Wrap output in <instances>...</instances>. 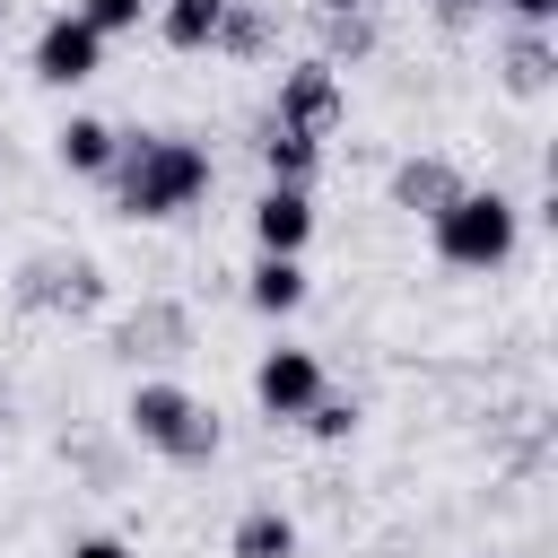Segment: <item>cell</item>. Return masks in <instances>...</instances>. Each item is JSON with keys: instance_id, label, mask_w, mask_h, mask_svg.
I'll use <instances>...</instances> for the list:
<instances>
[{"instance_id": "cell-20", "label": "cell", "mask_w": 558, "mask_h": 558, "mask_svg": "<svg viewBox=\"0 0 558 558\" xmlns=\"http://www.w3.org/2000/svg\"><path fill=\"white\" fill-rule=\"evenodd\" d=\"M78 17H87L96 35H131V26L148 17V0H78Z\"/></svg>"}, {"instance_id": "cell-9", "label": "cell", "mask_w": 558, "mask_h": 558, "mask_svg": "<svg viewBox=\"0 0 558 558\" xmlns=\"http://www.w3.org/2000/svg\"><path fill=\"white\" fill-rule=\"evenodd\" d=\"M253 235H262V253H305V235H314V201L305 192H288V183H270L262 201H253Z\"/></svg>"}, {"instance_id": "cell-5", "label": "cell", "mask_w": 558, "mask_h": 558, "mask_svg": "<svg viewBox=\"0 0 558 558\" xmlns=\"http://www.w3.org/2000/svg\"><path fill=\"white\" fill-rule=\"evenodd\" d=\"M279 131H305V140H331L340 131V70L331 61H296L288 78H279V113H270Z\"/></svg>"}, {"instance_id": "cell-15", "label": "cell", "mask_w": 558, "mask_h": 558, "mask_svg": "<svg viewBox=\"0 0 558 558\" xmlns=\"http://www.w3.org/2000/svg\"><path fill=\"white\" fill-rule=\"evenodd\" d=\"M227 558H296V523H288L279 506H244V523H235Z\"/></svg>"}, {"instance_id": "cell-24", "label": "cell", "mask_w": 558, "mask_h": 558, "mask_svg": "<svg viewBox=\"0 0 558 558\" xmlns=\"http://www.w3.org/2000/svg\"><path fill=\"white\" fill-rule=\"evenodd\" d=\"M436 9H445V17H471V9H488V0H436Z\"/></svg>"}, {"instance_id": "cell-3", "label": "cell", "mask_w": 558, "mask_h": 558, "mask_svg": "<svg viewBox=\"0 0 558 558\" xmlns=\"http://www.w3.org/2000/svg\"><path fill=\"white\" fill-rule=\"evenodd\" d=\"M427 227H436V253H445L453 270H497V262L514 253V235H523V209H514L506 192H462V201L436 209Z\"/></svg>"}, {"instance_id": "cell-19", "label": "cell", "mask_w": 558, "mask_h": 558, "mask_svg": "<svg viewBox=\"0 0 558 558\" xmlns=\"http://www.w3.org/2000/svg\"><path fill=\"white\" fill-rule=\"evenodd\" d=\"M305 427H314L323 445H340V436H357V401H340V392H323V401L305 410Z\"/></svg>"}, {"instance_id": "cell-16", "label": "cell", "mask_w": 558, "mask_h": 558, "mask_svg": "<svg viewBox=\"0 0 558 558\" xmlns=\"http://www.w3.org/2000/svg\"><path fill=\"white\" fill-rule=\"evenodd\" d=\"M209 44H218V52H235V61H262V52H270V9H253V0H227Z\"/></svg>"}, {"instance_id": "cell-14", "label": "cell", "mask_w": 558, "mask_h": 558, "mask_svg": "<svg viewBox=\"0 0 558 558\" xmlns=\"http://www.w3.org/2000/svg\"><path fill=\"white\" fill-rule=\"evenodd\" d=\"M244 296H253V314H296V305H305V262L262 253V262H253V279H244Z\"/></svg>"}, {"instance_id": "cell-13", "label": "cell", "mask_w": 558, "mask_h": 558, "mask_svg": "<svg viewBox=\"0 0 558 558\" xmlns=\"http://www.w3.org/2000/svg\"><path fill=\"white\" fill-rule=\"evenodd\" d=\"M262 166H270V183L305 192V183H314V166H323V140H305V131H279V122H262Z\"/></svg>"}, {"instance_id": "cell-7", "label": "cell", "mask_w": 558, "mask_h": 558, "mask_svg": "<svg viewBox=\"0 0 558 558\" xmlns=\"http://www.w3.org/2000/svg\"><path fill=\"white\" fill-rule=\"evenodd\" d=\"M96 61H105V35H96L78 9H61V17L35 35V78H44V87H78V78H96Z\"/></svg>"}, {"instance_id": "cell-2", "label": "cell", "mask_w": 558, "mask_h": 558, "mask_svg": "<svg viewBox=\"0 0 558 558\" xmlns=\"http://www.w3.org/2000/svg\"><path fill=\"white\" fill-rule=\"evenodd\" d=\"M122 418H131V436H140L148 453H166V462H183V471L218 453V410H209V401H192L183 384H140Z\"/></svg>"}, {"instance_id": "cell-22", "label": "cell", "mask_w": 558, "mask_h": 558, "mask_svg": "<svg viewBox=\"0 0 558 558\" xmlns=\"http://www.w3.org/2000/svg\"><path fill=\"white\" fill-rule=\"evenodd\" d=\"M61 558H131V549H122V541H105V532H96V541H70V549H61Z\"/></svg>"}, {"instance_id": "cell-8", "label": "cell", "mask_w": 558, "mask_h": 558, "mask_svg": "<svg viewBox=\"0 0 558 558\" xmlns=\"http://www.w3.org/2000/svg\"><path fill=\"white\" fill-rule=\"evenodd\" d=\"M471 183L445 166V157H401L392 166V209H410V218H436V209H453Z\"/></svg>"}, {"instance_id": "cell-17", "label": "cell", "mask_w": 558, "mask_h": 558, "mask_svg": "<svg viewBox=\"0 0 558 558\" xmlns=\"http://www.w3.org/2000/svg\"><path fill=\"white\" fill-rule=\"evenodd\" d=\"M218 9H227V0H166V9H157V26H166V44H174V52H201V44L218 35Z\"/></svg>"}, {"instance_id": "cell-18", "label": "cell", "mask_w": 558, "mask_h": 558, "mask_svg": "<svg viewBox=\"0 0 558 558\" xmlns=\"http://www.w3.org/2000/svg\"><path fill=\"white\" fill-rule=\"evenodd\" d=\"M375 52V17L366 9H349V17H323V61L340 70V61H366Z\"/></svg>"}, {"instance_id": "cell-4", "label": "cell", "mask_w": 558, "mask_h": 558, "mask_svg": "<svg viewBox=\"0 0 558 558\" xmlns=\"http://www.w3.org/2000/svg\"><path fill=\"white\" fill-rule=\"evenodd\" d=\"M17 305L26 314H96L105 305V270L87 253H35L17 270Z\"/></svg>"}, {"instance_id": "cell-6", "label": "cell", "mask_w": 558, "mask_h": 558, "mask_svg": "<svg viewBox=\"0 0 558 558\" xmlns=\"http://www.w3.org/2000/svg\"><path fill=\"white\" fill-rule=\"evenodd\" d=\"M253 401L270 410V418H305L314 401H323V357L314 349H262V366H253Z\"/></svg>"}, {"instance_id": "cell-11", "label": "cell", "mask_w": 558, "mask_h": 558, "mask_svg": "<svg viewBox=\"0 0 558 558\" xmlns=\"http://www.w3.org/2000/svg\"><path fill=\"white\" fill-rule=\"evenodd\" d=\"M497 78H506L514 96H541V87L558 78V44H549V26H514L506 52H497Z\"/></svg>"}, {"instance_id": "cell-23", "label": "cell", "mask_w": 558, "mask_h": 558, "mask_svg": "<svg viewBox=\"0 0 558 558\" xmlns=\"http://www.w3.org/2000/svg\"><path fill=\"white\" fill-rule=\"evenodd\" d=\"M323 17H349V9H375V0H314Z\"/></svg>"}, {"instance_id": "cell-1", "label": "cell", "mask_w": 558, "mask_h": 558, "mask_svg": "<svg viewBox=\"0 0 558 558\" xmlns=\"http://www.w3.org/2000/svg\"><path fill=\"white\" fill-rule=\"evenodd\" d=\"M105 174H113V209L122 218H174V209H192L209 192V148H192L174 131H131Z\"/></svg>"}, {"instance_id": "cell-10", "label": "cell", "mask_w": 558, "mask_h": 558, "mask_svg": "<svg viewBox=\"0 0 558 558\" xmlns=\"http://www.w3.org/2000/svg\"><path fill=\"white\" fill-rule=\"evenodd\" d=\"M113 349H122V357H183V349H192V314L157 296V305H140V314L113 331Z\"/></svg>"}, {"instance_id": "cell-25", "label": "cell", "mask_w": 558, "mask_h": 558, "mask_svg": "<svg viewBox=\"0 0 558 558\" xmlns=\"http://www.w3.org/2000/svg\"><path fill=\"white\" fill-rule=\"evenodd\" d=\"M0 26H9V0H0Z\"/></svg>"}, {"instance_id": "cell-12", "label": "cell", "mask_w": 558, "mask_h": 558, "mask_svg": "<svg viewBox=\"0 0 558 558\" xmlns=\"http://www.w3.org/2000/svg\"><path fill=\"white\" fill-rule=\"evenodd\" d=\"M52 148H61V166H70V174H105V166H113V148H122V131H113V122H96V113H70Z\"/></svg>"}, {"instance_id": "cell-21", "label": "cell", "mask_w": 558, "mask_h": 558, "mask_svg": "<svg viewBox=\"0 0 558 558\" xmlns=\"http://www.w3.org/2000/svg\"><path fill=\"white\" fill-rule=\"evenodd\" d=\"M506 9H514V26H549L558 17V0H506Z\"/></svg>"}]
</instances>
